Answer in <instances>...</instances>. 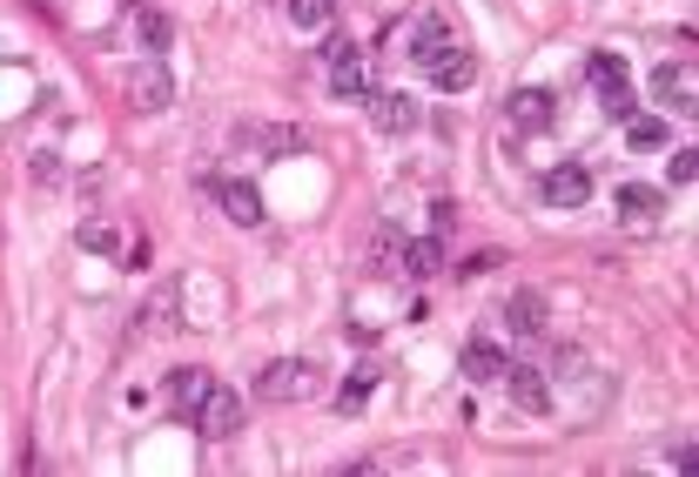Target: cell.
Masks as SVG:
<instances>
[{
	"label": "cell",
	"instance_id": "6da1fadb",
	"mask_svg": "<svg viewBox=\"0 0 699 477\" xmlns=\"http://www.w3.org/2000/svg\"><path fill=\"white\" fill-rule=\"evenodd\" d=\"M256 396L262 404H303V396H317V364L309 356H277V364H262Z\"/></svg>",
	"mask_w": 699,
	"mask_h": 477
},
{
	"label": "cell",
	"instance_id": "7a4b0ae2",
	"mask_svg": "<svg viewBox=\"0 0 699 477\" xmlns=\"http://www.w3.org/2000/svg\"><path fill=\"white\" fill-rule=\"evenodd\" d=\"M169 101H175V82H169L162 54H142V61L128 68V108H135V114H162Z\"/></svg>",
	"mask_w": 699,
	"mask_h": 477
},
{
	"label": "cell",
	"instance_id": "3957f363",
	"mask_svg": "<svg viewBox=\"0 0 699 477\" xmlns=\"http://www.w3.org/2000/svg\"><path fill=\"white\" fill-rule=\"evenodd\" d=\"M323 61H330V95H336V101H364V95H370V61L350 48V41H330Z\"/></svg>",
	"mask_w": 699,
	"mask_h": 477
},
{
	"label": "cell",
	"instance_id": "277c9868",
	"mask_svg": "<svg viewBox=\"0 0 699 477\" xmlns=\"http://www.w3.org/2000/svg\"><path fill=\"white\" fill-rule=\"evenodd\" d=\"M196 430L216 437V444H222V437H236V430H243V396L222 390V383H209V396L196 404Z\"/></svg>",
	"mask_w": 699,
	"mask_h": 477
},
{
	"label": "cell",
	"instance_id": "5b68a950",
	"mask_svg": "<svg viewBox=\"0 0 699 477\" xmlns=\"http://www.w3.org/2000/svg\"><path fill=\"white\" fill-rule=\"evenodd\" d=\"M586 74H592V88L605 95L612 114H633V74H626V61H618V54H592Z\"/></svg>",
	"mask_w": 699,
	"mask_h": 477
},
{
	"label": "cell",
	"instance_id": "8992f818",
	"mask_svg": "<svg viewBox=\"0 0 699 477\" xmlns=\"http://www.w3.org/2000/svg\"><path fill=\"white\" fill-rule=\"evenodd\" d=\"M364 108H370V129H377V135H410V129H417V101H410V95L370 88V95H364Z\"/></svg>",
	"mask_w": 699,
	"mask_h": 477
},
{
	"label": "cell",
	"instance_id": "52a82bcc",
	"mask_svg": "<svg viewBox=\"0 0 699 477\" xmlns=\"http://www.w3.org/2000/svg\"><path fill=\"white\" fill-rule=\"evenodd\" d=\"M498 383L512 390V404H518V411H531V417H545V411H552V383L538 377L531 364H504V377H498Z\"/></svg>",
	"mask_w": 699,
	"mask_h": 477
},
{
	"label": "cell",
	"instance_id": "ba28073f",
	"mask_svg": "<svg viewBox=\"0 0 699 477\" xmlns=\"http://www.w3.org/2000/svg\"><path fill=\"white\" fill-rule=\"evenodd\" d=\"M552 114H559V95H552V88H518V95H512V129H525V135L552 129Z\"/></svg>",
	"mask_w": 699,
	"mask_h": 477
},
{
	"label": "cell",
	"instance_id": "9c48e42d",
	"mask_svg": "<svg viewBox=\"0 0 699 477\" xmlns=\"http://www.w3.org/2000/svg\"><path fill=\"white\" fill-rule=\"evenodd\" d=\"M592 195V175H586V162H559L552 175H545V203L552 209H578Z\"/></svg>",
	"mask_w": 699,
	"mask_h": 477
},
{
	"label": "cell",
	"instance_id": "30bf717a",
	"mask_svg": "<svg viewBox=\"0 0 699 477\" xmlns=\"http://www.w3.org/2000/svg\"><path fill=\"white\" fill-rule=\"evenodd\" d=\"M397 269H404V276H417V283H431V276H444V235H417V243H404Z\"/></svg>",
	"mask_w": 699,
	"mask_h": 477
},
{
	"label": "cell",
	"instance_id": "8fae6325",
	"mask_svg": "<svg viewBox=\"0 0 699 477\" xmlns=\"http://www.w3.org/2000/svg\"><path fill=\"white\" fill-rule=\"evenodd\" d=\"M451 48H457V34H451V21H424V27L410 34V61H417V68H438V61H444Z\"/></svg>",
	"mask_w": 699,
	"mask_h": 477
},
{
	"label": "cell",
	"instance_id": "7c38bea8",
	"mask_svg": "<svg viewBox=\"0 0 699 477\" xmlns=\"http://www.w3.org/2000/svg\"><path fill=\"white\" fill-rule=\"evenodd\" d=\"M431 82H438L444 95H464V88H471V82H478V54H471V48H464V41H457V48H451V54H444V61L431 68Z\"/></svg>",
	"mask_w": 699,
	"mask_h": 477
},
{
	"label": "cell",
	"instance_id": "4fadbf2b",
	"mask_svg": "<svg viewBox=\"0 0 699 477\" xmlns=\"http://www.w3.org/2000/svg\"><path fill=\"white\" fill-rule=\"evenodd\" d=\"M652 95L666 101V108H679V114H692V68L686 61H666L652 74Z\"/></svg>",
	"mask_w": 699,
	"mask_h": 477
},
{
	"label": "cell",
	"instance_id": "5bb4252c",
	"mask_svg": "<svg viewBox=\"0 0 699 477\" xmlns=\"http://www.w3.org/2000/svg\"><path fill=\"white\" fill-rule=\"evenodd\" d=\"M504 323H512L518 337H538V330H545V296H531V290L504 296Z\"/></svg>",
	"mask_w": 699,
	"mask_h": 477
},
{
	"label": "cell",
	"instance_id": "9a60e30c",
	"mask_svg": "<svg viewBox=\"0 0 699 477\" xmlns=\"http://www.w3.org/2000/svg\"><path fill=\"white\" fill-rule=\"evenodd\" d=\"M504 364H512V356H504L498 343H485V337H478V343H464V377L498 383V377H504Z\"/></svg>",
	"mask_w": 699,
	"mask_h": 477
},
{
	"label": "cell",
	"instance_id": "2e32d148",
	"mask_svg": "<svg viewBox=\"0 0 699 477\" xmlns=\"http://www.w3.org/2000/svg\"><path fill=\"white\" fill-rule=\"evenodd\" d=\"M209 383H216V377L196 370V364H188V370H169V404H175V411H196L203 396H209Z\"/></svg>",
	"mask_w": 699,
	"mask_h": 477
},
{
	"label": "cell",
	"instance_id": "e0dca14e",
	"mask_svg": "<svg viewBox=\"0 0 699 477\" xmlns=\"http://www.w3.org/2000/svg\"><path fill=\"white\" fill-rule=\"evenodd\" d=\"M222 209H229V222L256 229V222H262V195H256L249 182H222Z\"/></svg>",
	"mask_w": 699,
	"mask_h": 477
},
{
	"label": "cell",
	"instance_id": "ac0fdd59",
	"mask_svg": "<svg viewBox=\"0 0 699 477\" xmlns=\"http://www.w3.org/2000/svg\"><path fill=\"white\" fill-rule=\"evenodd\" d=\"M135 34H142V48H148V54H169L175 21H169V14H155V8H142V14H135Z\"/></svg>",
	"mask_w": 699,
	"mask_h": 477
},
{
	"label": "cell",
	"instance_id": "d6986e66",
	"mask_svg": "<svg viewBox=\"0 0 699 477\" xmlns=\"http://www.w3.org/2000/svg\"><path fill=\"white\" fill-rule=\"evenodd\" d=\"M626 142H633L639 155L666 148V122H659V114H626Z\"/></svg>",
	"mask_w": 699,
	"mask_h": 477
},
{
	"label": "cell",
	"instance_id": "ffe728a7",
	"mask_svg": "<svg viewBox=\"0 0 699 477\" xmlns=\"http://www.w3.org/2000/svg\"><path fill=\"white\" fill-rule=\"evenodd\" d=\"M618 216H659V188H646V182H618Z\"/></svg>",
	"mask_w": 699,
	"mask_h": 477
},
{
	"label": "cell",
	"instance_id": "44dd1931",
	"mask_svg": "<svg viewBox=\"0 0 699 477\" xmlns=\"http://www.w3.org/2000/svg\"><path fill=\"white\" fill-rule=\"evenodd\" d=\"M397 256H404V235L383 229L377 243H370V269H377V276H397Z\"/></svg>",
	"mask_w": 699,
	"mask_h": 477
},
{
	"label": "cell",
	"instance_id": "7402d4cb",
	"mask_svg": "<svg viewBox=\"0 0 699 477\" xmlns=\"http://www.w3.org/2000/svg\"><path fill=\"white\" fill-rule=\"evenodd\" d=\"M330 14H336V0H290L296 27H330Z\"/></svg>",
	"mask_w": 699,
	"mask_h": 477
},
{
	"label": "cell",
	"instance_id": "603a6c76",
	"mask_svg": "<svg viewBox=\"0 0 699 477\" xmlns=\"http://www.w3.org/2000/svg\"><path fill=\"white\" fill-rule=\"evenodd\" d=\"M82 249H88V256H122V235H114L108 222H88V229H82Z\"/></svg>",
	"mask_w": 699,
	"mask_h": 477
},
{
	"label": "cell",
	"instance_id": "cb8c5ba5",
	"mask_svg": "<svg viewBox=\"0 0 699 477\" xmlns=\"http://www.w3.org/2000/svg\"><path fill=\"white\" fill-rule=\"evenodd\" d=\"M370 377H377V370H357V377H350V383L336 390V411H343V417H350V411H364V396H370Z\"/></svg>",
	"mask_w": 699,
	"mask_h": 477
},
{
	"label": "cell",
	"instance_id": "d4e9b609",
	"mask_svg": "<svg viewBox=\"0 0 699 477\" xmlns=\"http://www.w3.org/2000/svg\"><path fill=\"white\" fill-rule=\"evenodd\" d=\"M34 182L54 188V182H61V155H34Z\"/></svg>",
	"mask_w": 699,
	"mask_h": 477
},
{
	"label": "cell",
	"instance_id": "484cf974",
	"mask_svg": "<svg viewBox=\"0 0 699 477\" xmlns=\"http://www.w3.org/2000/svg\"><path fill=\"white\" fill-rule=\"evenodd\" d=\"M148 316H155V330H175V290L155 296V309H148Z\"/></svg>",
	"mask_w": 699,
	"mask_h": 477
},
{
	"label": "cell",
	"instance_id": "4316f807",
	"mask_svg": "<svg viewBox=\"0 0 699 477\" xmlns=\"http://www.w3.org/2000/svg\"><path fill=\"white\" fill-rule=\"evenodd\" d=\"M666 169H673V182H692V175H699V155H692V148H679Z\"/></svg>",
	"mask_w": 699,
	"mask_h": 477
},
{
	"label": "cell",
	"instance_id": "83f0119b",
	"mask_svg": "<svg viewBox=\"0 0 699 477\" xmlns=\"http://www.w3.org/2000/svg\"><path fill=\"white\" fill-rule=\"evenodd\" d=\"M451 222H457V209H451V203H438V209H431V229H438V235H451Z\"/></svg>",
	"mask_w": 699,
	"mask_h": 477
}]
</instances>
